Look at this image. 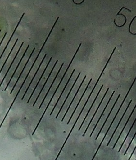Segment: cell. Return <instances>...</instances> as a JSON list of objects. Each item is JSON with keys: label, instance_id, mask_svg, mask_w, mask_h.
<instances>
[{"label": "cell", "instance_id": "cell-1", "mask_svg": "<svg viewBox=\"0 0 136 160\" xmlns=\"http://www.w3.org/2000/svg\"><path fill=\"white\" fill-rule=\"evenodd\" d=\"M55 26V25H53L51 31H50L48 35V37H47V39H45L44 43L43 45V46L42 47L41 49H40V51H39V53L37 54V57L36 58L34 62L33 63V65H32V66H31V69L29 70V72L27 74V77L25 78L24 81L23 82L20 88L19 89V91L17 92V94H16V95L15 97L14 101H13L12 104H11L10 108L9 109L8 111L7 112V114H6V116H5V118H7L8 114L9 112L10 111V109H11V108H12V106H13V104H14V103L15 102L18 96H19L20 94L22 95V96H23L24 93H25V91H26V89H27V88L28 87L29 85V83H30V82H31L33 78H34V75L35 73L36 72L37 69H38V68H39V66H40V64L41 63L43 59V56H44V54H44V55H43V54H42V55H40V54L42 52L43 47H44V45H45V44L47 43V41H48V39L50 36L51 35L52 32L53 31V29H54V28H55V27H54Z\"/></svg>", "mask_w": 136, "mask_h": 160}, {"label": "cell", "instance_id": "cell-2", "mask_svg": "<svg viewBox=\"0 0 136 160\" xmlns=\"http://www.w3.org/2000/svg\"><path fill=\"white\" fill-rule=\"evenodd\" d=\"M81 45H82V43H80L78 48H77L76 51L75 53V55L73 56V58H72L71 61H70V64L68 65V67H67V68H66V72H65V73L63 75L61 81L60 82V83L58 84L57 88L56 89V91L54 92L53 96L51 98V100H50V101L49 102L48 104L47 105V107H46L45 110H44L41 118H40L39 122H38V123H37V126H39V124H40V122H41V120H42L43 118L44 114H45L46 112L48 111V110L49 112L50 111V112H51L52 110H53V108H54V106H55L57 102L58 98H59L60 96H61V94L63 90L64 87L66 86V83H67L68 80L69 79L70 77V75H71L72 71L74 70V69H70V70H69V69L70 68L71 64H72V61L75 59V57L77 53H78V51H79V49H80V47H81Z\"/></svg>", "mask_w": 136, "mask_h": 160}, {"label": "cell", "instance_id": "cell-3", "mask_svg": "<svg viewBox=\"0 0 136 160\" xmlns=\"http://www.w3.org/2000/svg\"><path fill=\"white\" fill-rule=\"evenodd\" d=\"M96 82V80H94V79H92V78L90 79L89 82L88 84L87 88L85 89V91L84 92L83 94L81 97V99H80L79 102L77 105L73 114L70 117V119H69L68 123H67V124L70 125L72 128L74 125L75 124V122L76 121L77 119L78 118V116H79L81 111L82 110L83 108L84 107L85 103H86L87 100H88V98L91 92L93 89Z\"/></svg>", "mask_w": 136, "mask_h": 160}, {"label": "cell", "instance_id": "cell-4", "mask_svg": "<svg viewBox=\"0 0 136 160\" xmlns=\"http://www.w3.org/2000/svg\"><path fill=\"white\" fill-rule=\"evenodd\" d=\"M112 92L113 91H112V90H110L109 88H107V90L105 93V95L102 99L101 103L98 106L96 112L93 116L92 119L91 120L90 123L89 124L88 126L87 127V129L85 130L84 134H88L90 136L91 133H92V131H93L95 127L96 126L98 120L102 114L104 110L105 109L108 102L109 101Z\"/></svg>", "mask_w": 136, "mask_h": 160}, {"label": "cell", "instance_id": "cell-5", "mask_svg": "<svg viewBox=\"0 0 136 160\" xmlns=\"http://www.w3.org/2000/svg\"><path fill=\"white\" fill-rule=\"evenodd\" d=\"M81 75H82V73H81V72H79L78 76H77L75 81L74 85L72 86L69 93L68 94V96L66 98V100L63 103L60 111L58 112L57 115L56 117V118H58L59 120H61V121L62 119L63 118L65 115V112L68 110L72 100L74 99V97L75 95L77 92L78 91V89H79L80 85L82 82L83 80L84 76H82V75L81 76Z\"/></svg>", "mask_w": 136, "mask_h": 160}, {"label": "cell", "instance_id": "cell-6", "mask_svg": "<svg viewBox=\"0 0 136 160\" xmlns=\"http://www.w3.org/2000/svg\"><path fill=\"white\" fill-rule=\"evenodd\" d=\"M107 89L104 87V84H102V87H101L100 90L98 91L97 95V96L96 97L94 100L93 104L91 106L88 112L87 116L85 117V118H84V121H83V123L82 124L80 128L78 130L81 132L84 133V132L87 129L91 120L92 119L93 116L96 112L98 106L101 103L102 99L104 96L105 95V93L106 90H107Z\"/></svg>", "mask_w": 136, "mask_h": 160}, {"label": "cell", "instance_id": "cell-7", "mask_svg": "<svg viewBox=\"0 0 136 160\" xmlns=\"http://www.w3.org/2000/svg\"><path fill=\"white\" fill-rule=\"evenodd\" d=\"M78 74H77V73L75 72V69H74L72 71L71 75H70L69 79L68 80V82L66 83V86L64 87L61 96L58 98V100H57V102L54 106L52 111L50 112V116L54 115H56V117L58 112L60 111V110H61L63 103L66 100V98H67L68 94L69 93L72 86L74 85L75 81L77 77L78 76Z\"/></svg>", "mask_w": 136, "mask_h": 160}, {"label": "cell", "instance_id": "cell-8", "mask_svg": "<svg viewBox=\"0 0 136 160\" xmlns=\"http://www.w3.org/2000/svg\"><path fill=\"white\" fill-rule=\"evenodd\" d=\"M50 58H49V56H48V54H44L41 63L40 64L38 69H37V71L35 73L34 75V78L31 80L28 87L26 91L24 93V95L21 98L22 100H24L25 97L26 99L27 98V101L29 100V98L31 95V93H33L36 86L37 85V83L39 82V80H40V78L41 77V75H42L44 69H45V67L47 66V64H48V62H49Z\"/></svg>", "mask_w": 136, "mask_h": 160}, {"label": "cell", "instance_id": "cell-9", "mask_svg": "<svg viewBox=\"0 0 136 160\" xmlns=\"http://www.w3.org/2000/svg\"><path fill=\"white\" fill-rule=\"evenodd\" d=\"M87 75L84 76L82 82L78 89V91L76 93L74 97V99L72 100V102L70 105L69 107L68 108V110L65 112V115L62 119L61 121L64 122V123H67L69 119H70L71 115L73 114L77 105L81 99V97L82 96L84 92L85 91V89L87 88V86L89 82L90 79V80L87 79Z\"/></svg>", "mask_w": 136, "mask_h": 160}, {"label": "cell", "instance_id": "cell-10", "mask_svg": "<svg viewBox=\"0 0 136 160\" xmlns=\"http://www.w3.org/2000/svg\"><path fill=\"white\" fill-rule=\"evenodd\" d=\"M119 94L116 93V91H113L111 96L110 98L109 101L108 102L106 107L104 110L101 116V118L98 120L96 126L95 127L92 133H91L90 136H95V140H96L97 137L99 133V132L102 129V127L103 126L104 124L105 123V121L107 119L108 116L109 115L110 112L113 107V105L115 104L116 100H117L118 96Z\"/></svg>", "mask_w": 136, "mask_h": 160}, {"label": "cell", "instance_id": "cell-11", "mask_svg": "<svg viewBox=\"0 0 136 160\" xmlns=\"http://www.w3.org/2000/svg\"><path fill=\"white\" fill-rule=\"evenodd\" d=\"M55 62L56 61H55V60H53V58L51 57L49 60V62L47 64V66L45 67V69L41 75V77L39 80V82L37 83V85L36 86L34 91L33 93H31L30 97L27 101V103L31 102L33 103V104H34V102H35L38 97L39 93L40 91H41L42 89L43 88L44 83L47 81L49 75L51 72V70H52Z\"/></svg>", "mask_w": 136, "mask_h": 160}, {"label": "cell", "instance_id": "cell-12", "mask_svg": "<svg viewBox=\"0 0 136 160\" xmlns=\"http://www.w3.org/2000/svg\"><path fill=\"white\" fill-rule=\"evenodd\" d=\"M67 67H68V66L66 65H65L64 63H62L61 67H60V69L58 70V72H57V74L56 75V76L55 78L54 79V81L51 84V86L50 87L49 89L47 92L45 97L44 98L42 102L41 103L39 106V108H38L39 109H40L41 108H44V109H45L46 107H47V105L48 104L49 102L51 100L52 97L53 96L54 92L56 90V89L57 88L58 84L60 83V82L61 81L63 75L65 73Z\"/></svg>", "mask_w": 136, "mask_h": 160}, {"label": "cell", "instance_id": "cell-13", "mask_svg": "<svg viewBox=\"0 0 136 160\" xmlns=\"http://www.w3.org/2000/svg\"><path fill=\"white\" fill-rule=\"evenodd\" d=\"M58 60L56 61L55 63L54 64V66H53V68L51 70V72L49 75L47 81L44 83V85L43 87V88L42 89L41 91H40L38 97H37L35 102H34V104L33 105V106H35L36 105H37V106L39 105V106H40L43 100V98L45 97L47 92L49 89L50 87L51 86L52 82L54 81V79H55V78L57 74L58 70H59V69L61 67V65L62 64H58Z\"/></svg>", "mask_w": 136, "mask_h": 160}, {"label": "cell", "instance_id": "cell-14", "mask_svg": "<svg viewBox=\"0 0 136 160\" xmlns=\"http://www.w3.org/2000/svg\"><path fill=\"white\" fill-rule=\"evenodd\" d=\"M28 45L26 44H24V42H22L20 46V49L17 51L15 58H14L12 63H11L10 67L9 68L4 77L2 78V81L1 83H0V87H1L2 83L4 82V80H6H6L5 82L7 83V84L8 83L9 80H10L11 77H12V75L14 73L15 70L16 69L20 60L21 58H22L23 55L24 54Z\"/></svg>", "mask_w": 136, "mask_h": 160}, {"label": "cell", "instance_id": "cell-15", "mask_svg": "<svg viewBox=\"0 0 136 160\" xmlns=\"http://www.w3.org/2000/svg\"><path fill=\"white\" fill-rule=\"evenodd\" d=\"M39 53L38 51H36L35 48H34L33 49V51L29 58L28 60L27 61V63L25 64V67L23 69L22 71L21 72L20 76L19 78L16 80V82L14 86L13 87V88L11 89V92L10 93L12 94L13 93V91L16 88H17V93L19 90V87L20 88L23 82L24 81L26 77H27V74L29 72V70L31 69V66L33 65V63L34 62L36 58L37 57V54ZM17 94V93H16Z\"/></svg>", "mask_w": 136, "mask_h": 160}, {"label": "cell", "instance_id": "cell-16", "mask_svg": "<svg viewBox=\"0 0 136 160\" xmlns=\"http://www.w3.org/2000/svg\"><path fill=\"white\" fill-rule=\"evenodd\" d=\"M124 97L121 96V94H119L117 98V100H116L115 104L113 105V107H112V109H111V111L110 112L109 115L108 116L107 119L105 121V123L104 124L102 129H101L99 133L97 135V137L96 140L98 138V136L101 134H104V135H105L107 131L110 127L112 121L116 117L117 112L119 110V108H120V106L122 104V102L124 99Z\"/></svg>", "mask_w": 136, "mask_h": 160}, {"label": "cell", "instance_id": "cell-17", "mask_svg": "<svg viewBox=\"0 0 136 160\" xmlns=\"http://www.w3.org/2000/svg\"><path fill=\"white\" fill-rule=\"evenodd\" d=\"M24 15H25V13H23V14L22 15L20 21H19V22L17 23V25H16V27L13 32H12V34H11L10 39L8 40V42H7V46H6V48H5V49L3 50V52H2L1 56L0 57V69H1L2 67L4 62H5V61L7 59L9 54L10 53V51L12 50L13 46L14 45L15 42L16 41V40H13V41L11 42L12 39H13V37H14V34L16 33V29H17V27H18V26L20 25V23L22 20V18L24 17Z\"/></svg>", "mask_w": 136, "mask_h": 160}, {"label": "cell", "instance_id": "cell-18", "mask_svg": "<svg viewBox=\"0 0 136 160\" xmlns=\"http://www.w3.org/2000/svg\"><path fill=\"white\" fill-rule=\"evenodd\" d=\"M136 16H135V17H134V18H133V19H132V21H131V22H130V23L129 24V32L130 33L131 35H135L136 36V33H132L130 31V28H131V25H132V22H133V21L135 20V19H136Z\"/></svg>", "mask_w": 136, "mask_h": 160}, {"label": "cell", "instance_id": "cell-19", "mask_svg": "<svg viewBox=\"0 0 136 160\" xmlns=\"http://www.w3.org/2000/svg\"><path fill=\"white\" fill-rule=\"evenodd\" d=\"M2 30H0V43L1 42L2 40V38H3V36H4V34L6 33V32H2Z\"/></svg>", "mask_w": 136, "mask_h": 160}, {"label": "cell", "instance_id": "cell-20", "mask_svg": "<svg viewBox=\"0 0 136 160\" xmlns=\"http://www.w3.org/2000/svg\"><path fill=\"white\" fill-rule=\"evenodd\" d=\"M73 1V2H74L75 4H77V5H79V4H82V3H83V2H84V1H83L82 2H80V3H76V2H75V1Z\"/></svg>", "mask_w": 136, "mask_h": 160}]
</instances>
